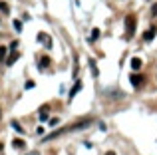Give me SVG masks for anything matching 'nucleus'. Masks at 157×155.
Segmentation results:
<instances>
[{"instance_id":"nucleus-9","label":"nucleus","mask_w":157,"mask_h":155,"mask_svg":"<svg viewBox=\"0 0 157 155\" xmlns=\"http://www.w3.org/2000/svg\"><path fill=\"white\" fill-rule=\"evenodd\" d=\"M12 145H14V147H18V149H24V147H26L24 139H14V141H12Z\"/></svg>"},{"instance_id":"nucleus-13","label":"nucleus","mask_w":157,"mask_h":155,"mask_svg":"<svg viewBox=\"0 0 157 155\" xmlns=\"http://www.w3.org/2000/svg\"><path fill=\"white\" fill-rule=\"evenodd\" d=\"M0 62H6V48L0 46Z\"/></svg>"},{"instance_id":"nucleus-3","label":"nucleus","mask_w":157,"mask_h":155,"mask_svg":"<svg viewBox=\"0 0 157 155\" xmlns=\"http://www.w3.org/2000/svg\"><path fill=\"white\" fill-rule=\"evenodd\" d=\"M129 80H131V85H133V88H141L143 85V76L141 74H133Z\"/></svg>"},{"instance_id":"nucleus-1","label":"nucleus","mask_w":157,"mask_h":155,"mask_svg":"<svg viewBox=\"0 0 157 155\" xmlns=\"http://www.w3.org/2000/svg\"><path fill=\"white\" fill-rule=\"evenodd\" d=\"M90 123H92V119H84V121H78V123H72V125H68V127H62V129H58V131L50 133V135L46 137V141H48V139H54V137H60V135H64V133L76 131V129H84V127H88Z\"/></svg>"},{"instance_id":"nucleus-22","label":"nucleus","mask_w":157,"mask_h":155,"mask_svg":"<svg viewBox=\"0 0 157 155\" xmlns=\"http://www.w3.org/2000/svg\"><path fill=\"white\" fill-rule=\"evenodd\" d=\"M105 155H115V153H113V151H107V153H105Z\"/></svg>"},{"instance_id":"nucleus-21","label":"nucleus","mask_w":157,"mask_h":155,"mask_svg":"<svg viewBox=\"0 0 157 155\" xmlns=\"http://www.w3.org/2000/svg\"><path fill=\"white\" fill-rule=\"evenodd\" d=\"M28 155H40L38 151H32V153H28Z\"/></svg>"},{"instance_id":"nucleus-16","label":"nucleus","mask_w":157,"mask_h":155,"mask_svg":"<svg viewBox=\"0 0 157 155\" xmlns=\"http://www.w3.org/2000/svg\"><path fill=\"white\" fill-rule=\"evenodd\" d=\"M14 30L16 32H22V22H20V20H14Z\"/></svg>"},{"instance_id":"nucleus-19","label":"nucleus","mask_w":157,"mask_h":155,"mask_svg":"<svg viewBox=\"0 0 157 155\" xmlns=\"http://www.w3.org/2000/svg\"><path fill=\"white\" fill-rule=\"evenodd\" d=\"M58 121H60L58 117H52V119H50V125H58Z\"/></svg>"},{"instance_id":"nucleus-17","label":"nucleus","mask_w":157,"mask_h":155,"mask_svg":"<svg viewBox=\"0 0 157 155\" xmlns=\"http://www.w3.org/2000/svg\"><path fill=\"white\" fill-rule=\"evenodd\" d=\"M98 36H100V30H98V28H94V30H92V40H96Z\"/></svg>"},{"instance_id":"nucleus-23","label":"nucleus","mask_w":157,"mask_h":155,"mask_svg":"<svg viewBox=\"0 0 157 155\" xmlns=\"http://www.w3.org/2000/svg\"><path fill=\"white\" fill-rule=\"evenodd\" d=\"M2 149H4V145H2V143H0V151H2Z\"/></svg>"},{"instance_id":"nucleus-15","label":"nucleus","mask_w":157,"mask_h":155,"mask_svg":"<svg viewBox=\"0 0 157 155\" xmlns=\"http://www.w3.org/2000/svg\"><path fill=\"white\" fill-rule=\"evenodd\" d=\"M12 127H14V129H16L18 133H22V131H24V129H22V125H20L18 121H12Z\"/></svg>"},{"instance_id":"nucleus-18","label":"nucleus","mask_w":157,"mask_h":155,"mask_svg":"<svg viewBox=\"0 0 157 155\" xmlns=\"http://www.w3.org/2000/svg\"><path fill=\"white\" fill-rule=\"evenodd\" d=\"M34 85H36V84H34V81L30 80V81H26V85H24V88H26V89H32V88H34Z\"/></svg>"},{"instance_id":"nucleus-12","label":"nucleus","mask_w":157,"mask_h":155,"mask_svg":"<svg viewBox=\"0 0 157 155\" xmlns=\"http://www.w3.org/2000/svg\"><path fill=\"white\" fill-rule=\"evenodd\" d=\"M48 66H50V58H46V56H44V58L40 60V68L44 70V68H48Z\"/></svg>"},{"instance_id":"nucleus-2","label":"nucleus","mask_w":157,"mask_h":155,"mask_svg":"<svg viewBox=\"0 0 157 155\" xmlns=\"http://www.w3.org/2000/svg\"><path fill=\"white\" fill-rule=\"evenodd\" d=\"M133 34H135V16L129 14V16H125V38L129 40Z\"/></svg>"},{"instance_id":"nucleus-11","label":"nucleus","mask_w":157,"mask_h":155,"mask_svg":"<svg viewBox=\"0 0 157 155\" xmlns=\"http://www.w3.org/2000/svg\"><path fill=\"white\" fill-rule=\"evenodd\" d=\"M38 40H40V42H42V44H48V46H50V38H48V36L46 34H38Z\"/></svg>"},{"instance_id":"nucleus-5","label":"nucleus","mask_w":157,"mask_h":155,"mask_svg":"<svg viewBox=\"0 0 157 155\" xmlns=\"http://www.w3.org/2000/svg\"><path fill=\"white\" fill-rule=\"evenodd\" d=\"M16 60H18V52L14 50V52H12V54H10V56L6 58V66H12V64H14Z\"/></svg>"},{"instance_id":"nucleus-8","label":"nucleus","mask_w":157,"mask_h":155,"mask_svg":"<svg viewBox=\"0 0 157 155\" xmlns=\"http://www.w3.org/2000/svg\"><path fill=\"white\" fill-rule=\"evenodd\" d=\"M131 68H133V70H139V68H141V60L139 58H131Z\"/></svg>"},{"instance_id":"nucleus-10","label":"nucleus","mask_w":157,"mask_h":155,"mask_svg":"<svg viewBox=\"0 0 157 155\" xmlns=\"http://www.w3.org/2000/svg\"><path fill=\"white\" fill-rule=\"evenodd\" d=\"M0 12H2V14H10V6H8L6 2H0Z\"/></svg>"},{"instance_id":"nucleus-4","label":"nucleus","mask_w":157,"mask_h":155,"mask_svg":"<svg viewBox=\"0 0 157 155\" xmlns=\"http://www.w3.org/2000/svg\"><path fill=\"white\" fill-rule=\"evenodd\" d=\"M80 89H82V81H80V80H78V81H76V84H74V88H72V92H70V100H74V96H76V93H78V92H80Z\"/></svg>"},{"instance_id":"nucleus-6","label":"nucleus","mask_w":157,"mask_h":155,"mask_svg":"<svg viewBox=\"0 0 157 155\" xmlns=\"http://www.w3.org/2000/svg\"><path fill=\"white\" fill-rule=\"evenodd\" d=\"M153 36H155V28H149V30L143 34V40H145V42H151V40H153Z\"/></svg>"},{"instance_id":"nucleus-20","label":"nucleus","mask_w":157,"mask_h":155,"mask_svg":"<svg viewBox=\"0 0 157 155\" xmlns=\"http://www.w3.org/2000/svg\"><path fill=\"white\" fill-rule=\"evenodd\" d=\"M151 14H153V16H157V4H155L153 8H151Z\"/></svg>"},{"instance_id":"nucleus-7","label":"nucleus","mask_w":157,"mask_h":155,"mask_svg":"<svg viewBox=\"0 0 157 155\" xmlns=\"http://www.w3.org/2000/svg\"><path fill=\"white\" fill-rule=\"evenodd\" d=\"M48 119V105H42L40 108V121H46Z\"/></svg>"},{"instance_id":"nucleus-14","label":"nucleus","mask_w":157,"mask_h":155,"mask_svg":"<svg viewBox=\"0 0 157 155\" xmlns=\"http://www.w3.org/2000/svg\"><path fill=\"white\" fill-rule=\"evenodd\" d=\"M90 66H92V74H94V76L100 74V72H98V66H96V62H94V60H90Z\"/></svg>"}]
</instances>
